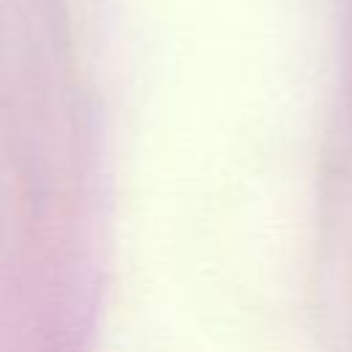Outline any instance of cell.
Listing matches in <instances>:
<instances>
[]
</instances>
